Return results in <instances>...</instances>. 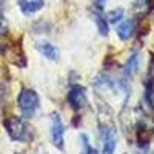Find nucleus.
Instances as JSON below:
<instances>
[{
    "instance_id": "nucleus-1",
    "label": "nucleus",
    "mask_w": 154,
    "mask_h": 154,
    "mask_svg": "<svg viewBox=\"0 0 154 154\" xmlns=\"http://www.w3.org/2000/svg\"><path fill=\"white\" fill-rule=\"evenodd\" d=\"M3 126L14 142H31L34 137V130L32 126L22 117L17 116H9L3 120Z\"/></svg>"
},
{
    "instance_id": "nucleus-2",
    "label": "nucleus",
    "mask_w": 154,
    "mask_h": 154,
    "mask_svg": "<svg viewBox=\"0 0 154 154\" xmlns=\"http://www.w3.org/2000/svg\"><path fill=\"white\" fill-rule=\"evenodd\" d=\"M99 128L102 137V154H114L117 148V126L109 117L100 116Z\"/></svg>"
},
{
    "instance_id": "nucleus-3",
    "label": "nucleus",
    "mask_w": 154,
    "mask_h": 154,
    "mask_svg": "<svg viewBox=\"0 0 154 154\" xmlns=\"http://www.w3.org/2000/svg\"><path fill=\"white\" fill-rule=\"evenodd\" d=\"M17 106L25 119L34 117L38 108H40V97H38L35 89L22 88V91L19 93V97H17Z\"/></svg>"
},
{
    "instance_id": "nucleus-4",
    "label": "nucleus",
    "mask_w": 154,
    "mask_h": 154,
    "mask_svg": "<svg viewBox=\"0 0 154 154\" xmlns=\"http://www.w3.org/2000/svg\"><path fill=\"white\" fill-rule=\"evenodd\" d=\"M49 136L51 142L57 149L65 148V125L59 112H53L49 117Z\"/></svg>"
},
{
    "instance_id": "nucleus-5",
    "label": "nucleus",
    "mask_w": 154,
    "mask_h": 154,
    "mask_svg": "<svg viewBox=\"0 0 154 154\" xmlns=\"http://www.w3.org/2000/svg\"><path fill=\"white\" fill-rule=\"evenodd\" d=\"M68 103L74 111H82L88 105V97H86V88L82 85H72L68 91Z\"/></svg>"
},
{
    "instance_id": "nucleus-6",
    "label": "nucleus",
    "mask_w": 154,
    "mask_h": 154,
    "mask_svg": "<svg viewBox=\"0 0 154 154\" xmlns=\"http://www.w3.org/2000/svg\"><path fill=\"white\" fill-rule=\"evenodd\" d=\"M2 53L5 54V57L9 59V62H12L14 65L20 66V68H25L26 66V59H25V54H23V49L19 43L16 45H5Z\"/></svg>"
},
{
    "instance_id": "nucleus-7",
    "label": "nucleus",
    "mask_w": 154,
    "mask_h": 154,
    "mask_svg": "<svg viewBox=\"0 0 154 154\" xmlns=\"http://www.w3.org/2000/svg\"><path fill=\"white\" fill-rule=\"evenodd\" d=\"M116 32H117V37L120 40H130V38L134 35L136 32V20L134 19H126L119 22L117 28H116Z\"/></svg>"
},
{
    "instance_id": "nucleus-8",
    "label": "nucleus",
    "mask_w": 154,
    "mask_h": 154,
    "mask_svg": "<svg viewBox=\"0 0 154 154\" xmlns=\"http://www.w3.org/2000/svg\"><path fill=\"white\" fill-rule=\"evenodd\" d=\"M35 49L40 53L43 57L53 60V62H57L60 59V51L57 46H54L53 43L49 42H37L35 43Z\"/></svg>"
},
{
    "instance_id": "nucleus-9",
    "label": "nucleus",
    "mask_w": 154,
    "mask_h": 154,
    "mask_svg": "<svg viewBox=\"0 0 154 154\" xmlns=\"http://www.w3.org/2000/svg\"><path fill=\"white\" fill-rule=\"evenodd\" d=\"M139 68H140V54L137 51L131 53V56L128 57L125 66H123V74L126 79H133V77L139 72Z\"/></svg>"
},
{
    "instance_id": "nucleus-10",
    "label": "nucleus",
    "mask_w": 154,
    "mask_h": 154,
    "mask_svg": "<svg viewBox=\"0 0 154 154\" xmlns=\"http://www.w3.org/2000/svg\"><path fill=\"white\" fill-rule=\"evenodd\" d=\"M93 17H94V22L97 25V29L100 32V35H108L109 32V25H108V19L106 16L103 14V11H102V6L96 5L93 8Z\"/></svg>"
},
{
    "instance_id": "nucleus-11",
    "label": "nucleus",
    "mask_w": 154,
    "mask_h": 154,
    "mask_svg": "<svg viewBox=\"0 0 154 154\" xmlns=\"http://www.w3.org/2000/svg\"><path fill=\"white\" fill-rule=\"evenodd\" d=\"M17 3L25 16H32L45 6V0H17Z\"/></svg>"
},
{
    "instance_id": "nucleus-12",
    "label": "nucleus",
    "mask_w": 154,
    "mask_h": 154,
    "mask_svg": "<svg viewBox=\"0 0 154 154\" xmlns=\"http://www.w3.org/2000/svg\"><path fill=\"white\" fill-rule=\"evenodd\" d=\"M105 16H106V19H108V22H109V23H119V22H122V20H123L125 9H123V8H114V9L108 11Z\"/></svg>"
},
{
    "instance_id": "nucleus-13",
    "label": "nucleus",
    "mask_w": 154,
    "mask_h": 154,
    "mask_svg": "<svg viewBox=\"0 0 154 154\" xmlns=\"http://www.w3.org/2000/svg\"><path fill=\"white\" fill-rule=\"evenodd\" d=\"M80 140H82V151H80V154H99V151L89 143V139H88L86 134H82Z\"/></svg>"
},
{
    "instance_id": "nucleus-14",
    "label": "nucleus",
    "mask_w": 154,
    "mask_h": 154,
    "mask_svg": "<svg viewBox=\"0 0 154 154\" xmlns=\"http://www.w3.org/2000/svg\"><path fill=\"white\" fill-rule=\"evenodd\" d=\"M5 29H6V20H5V17L2 14V11H0V32L5 31Z\"/></svg>"
},
{
    "instance_id": "nucleus-15",
    "label": "nucleus",
    "mask_w": 154,
    "mask_h": 154,
    "mask_svg": "<svg viewBox=\"0 0 154 154\" xmlns=\"http://www.w3.org/2000/svg\"><path fill=\"white\" fill-rule=\"evenodd\" d=\"M96 3H97L99 6H103V5L106 3V0H96Z\"/></svg>"
},
{
    "instance_id": "nucleus-16",
    "label": "nucleus",
    "mask_w": 154,
    "mask_h": 154,
    "mask_svg": "<svg viewBox=\"0 0 154 154\" xmlns=\"http://www.w3.org/2000/svg\"><path fill=\"white\" fill-rule=\"evenodd\" d=\"M5 2H6V0H0V11H2V8H3V5H5Z\"/></svg>"
},
{
    "instance_id": "nucleus-17",
    "label": "nucleus",
    "mask_w": 154,
    "mask_h": 154,
    "mask_svg": "<svg viewBox=\"0 0 154 154\" xmlns=\"http://www.w3.org/2000/svg\"><path fill=\"white\" fill-rule=\"evenodd\" d=\"M151 12H152V14H154V9H152V11H151Z\"/></svg>"
}]
</instances>
